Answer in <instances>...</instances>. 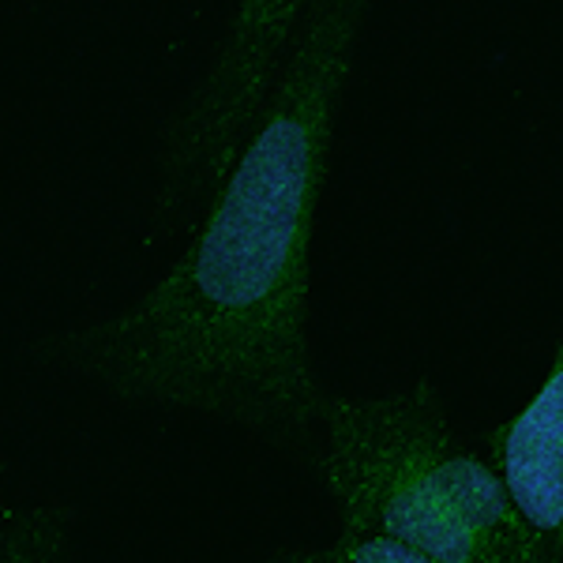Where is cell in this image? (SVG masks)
Instances as JSON below:
<instances>
[{"label": "cell", "instance_id": "3", "mask_svg": "<svg viewBox=\"0 0 563 563\" xmlns=\"http://www.w3.org/2000/svg\"><path fill=\"white\" fill-rule=\"evenodd\" d=\"M312 0H244L230 15L211 65L199 71L154 154L151 241L199 225L222 185L256 143Z\"/></svg>", "mask_w": 563, "mask_h": 563}, {"label": "cell", "instance_id": "6", "mask_svg": "<svg viewBox=\"0 0 563 563\" xmlns=\"http://www.w3.org/2000/svg\"><path fill=\"white\" fill-rule=\"evenodd\" d=\"M271 563H440L429 552L402 544L384 533H353L339 530L327 544L316 549H282L271 556Z\"/></svg>", "mask_w": 563, "mask_h": 563}, {"label": "cell", "instance_id": "5", "mask_svg": "<svg viewBox=\"0 0 563 563\" xmlns=\"http://www.w3.org/2000/svg\"><path fill=\"white\" fill-rule=\"evenodd\" d=\"M0 563H79L76 522L60 504H20L0 515Z\"/></svg>", "mask_w": 563, "mask_h": 563}, {"label": "cell", "instance_id": "2", "mask_svg": "<svg viewBox=\"0 0 563 563\" xmlns=\"http://www.w3.org/2000/svg\"><path fill=\"white\" fill-rule=\"evenodd\" d=\"M312 470L342 530L384 533L440 563H533L504 474L459 440L432 379L384 395H331Z\"/></svg>", "mask_w": 563, "mask_h": 563}, {"label": "cell", "instance_id": "1", "mask_svg": "<svg viewBox=\"0 0 563 563\" xmlns=\"http://www.w3.org/2000/svg\"><path fill=\"white\" fill-rule=\"evenodd\" d=\"M365 20V0L308 4L275 106L185 252L121 312L42 334V365L121 402L316 451L331 390L308 342L312 238Z\"/></svg>", "mask_w": 563, "mask_h": 563}, {"label": "cell", "instance_id": "4", "mask_svg": "<svg viewBox=\"0 0 563 563\" xmlns=\"http://www.w3.org/2000/svg\"><path fill=\"white\" fill-rule=\"evenodd\" d=\"M488 459L530 530L533 563H563V334L538 395L488 435Z\"/></svg>", "mask_w": 563, "mask_h": 563}]
</instances>
